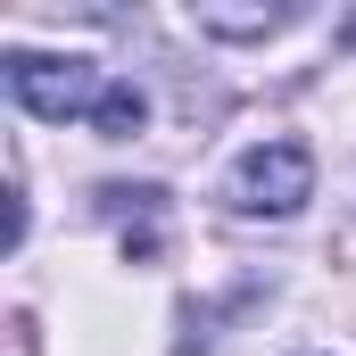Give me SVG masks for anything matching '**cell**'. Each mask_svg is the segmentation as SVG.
<instances>
[{
  "mask_svg": "<svg viewBox=\"0 0 356 356\" xmlns=\"http://www.w3.org/2000/svg\"><path fill=\"white\" fill-rule=\"evenodd\" d=\"M307 199H315V149L307 141H249L224 175L232 216H298Z\"/></svg>",
  "mask_w": 356,
  "mask_h": 356,
  "instance_id": "6da1fadb",
  "label": "cell"
},
{
  "mask_svg": "<svg viewBox=\"0 0 356 356\" xmlns=\"http://www.w3.org/2000/svg\"><path fill=\"white\" fill-rule=\"evenodd\" d=\"M8 99L42 124H67V116H99L108 75L91 58H58V50H8Z\"/></svg>",
  "mask_w": 356,
  "mask_h": 356,
  "instance_id": "7a4b0ae2",
  "label": "cell"
},
{
  "mask_svg": "<svg viewBox=\"0 0 356 356\" xmlns=\"http://www.w3.org/2000/svg\"><path fill=\"white\" fill-rule=\"evenodd\" d=\"M99 207L124 224V257H158V249H166V232H158L166 191H158V182H141V191H99Z\"/></svg>",
  "mask_w": 356,
  "mask_h": 356,
  "instance_id": "3957f363",
  "label": "cell"
},
{
  "mask_svg": "<svg viewBox=\"0 0 356 356\" xmlns=\"http://www.w3.org/2000/svg\"><path fill=\"white\" fill-rule=\"evenodd\" d=\"M191 25L216 42H266L290 25V8H232V0H191Z\"/></svg>",
  "mask_w": 356,
  "mask_h": 356,
  "instance_id": "277c9868",
  "label": "cell"
},
{
  "mask_svg": "<svg viewBox=\"0 0 356 356\" xmlns=\"http://www.w3.org/2000/svg\"><path fill=\"white\" fill-rule=\"evenodd\" d=\"M91 124H99L108 141H133V133L149 124V99H141L133 83H108V99H99V116H91Z\"/></svg>",
  "mask_w": 356,
  "mask_h": 356,
  "instance_id": "5b68a950",
  "label": "cell"
}]
</instances>
